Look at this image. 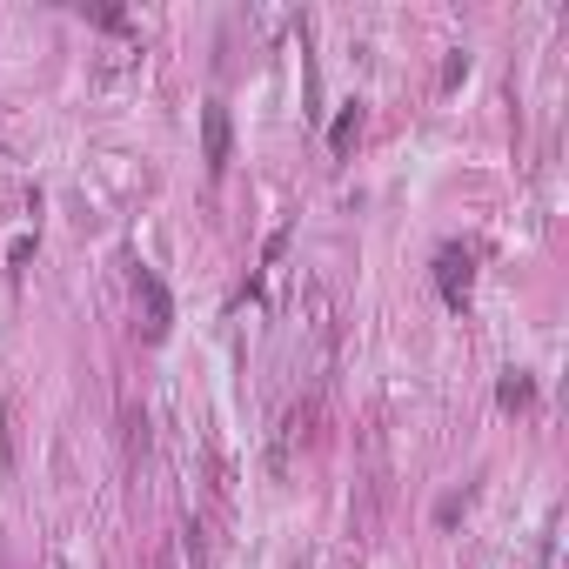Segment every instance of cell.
Returning a JSON list of instances; mask_svg holds the SVG:
<instances>
[{
	"mask_svg": "<svg viewBox=\"0 0 569 569\" xmlns=\"http://www.w3.org/2000/svg\"><path fill=\"white\" fill-rule=\"evenodd\" d=\"M355 128H362V114H342V121H335V134H329V141H335V154H342V148H349V141H355Z\"/></svg>",
	"mask_w": 569,
	"mask_h": 569,
	"instance_id": "277c9868",
	"label": "cell"
},
{
	"mask_svg": "<svg viewBox=\"0 0 569 569\" xmlns=\"http://www.w3.org/2000/svg\"><path fill=\"white\" fill-rule=\"evenodd\" d=\"M442 295H449L456 308H462V295H469V255H456V248L442 255Z\"/></svg>",
	"mask_w": 569,
	"mask_h": 569,
	"instance_id": "3957f363",
	"label": "cell"
},
{
	"mask_svg": "<svg viewBox=\"0 0 569 569\" xmlns=\"http://www.w3.org/2000/svg\"><path fill=\"white\" fill-rule=\"evenodd\" d=\"M201 154H208V175L228 168V108H221V101L201 108Z\"/></svg>",
	"mask_w": 569,
	"mask_h": 569,
	"instance_id": "6da1fadb",
	"label": "cell"
},
{
	"mask_svg": "<svg viewBox=\"0 0 569 569\" xmlns=\"http://www.w3.org/2000/svg\"><path fill=\"white\" fill-rule=\"evenodd\" d=\"M134 288H141V302H148V342H161V335H168V322H175L168 288H161V275H154V268H141V275H134Z\"/></svg>",
	"mask_w": 569,
	"mask_h": 569,
	"instance_id": "7a4b0ae2",
	"label": "cell"
}]
</instances>
